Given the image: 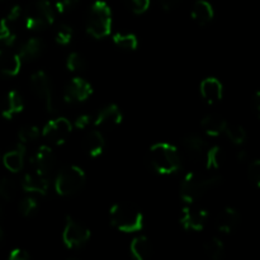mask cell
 Masks as SVG:
<instances>
[{
  "mask_svg": "<svg viewBox=\"0 0 260 260\" xmlns=\"http://www.w3.org/2000/svg\"><path fill=\"white\" fill-rule=\"evenodd\" d=\"M149 162L161 175H170L182 168V159L177 147L168 142H157L150 147Z\"/></svg>",
  "mask_w": 260,
  "mask_h": 260,
  "instance_id": "obj_1",
  "label": "cell"
},
{
  "mask_svg": "<svg viewBox=\"0 0 260 260\" xmlns=\"http://www.w3.org/2000/svg\"><path fill=\"white\" fill-rule=\"evenodd\" d=\"M112 226L122 233H137L144 228V215L135 205L128 202H118L109 211Z\"/></svg>",
  "mask_w": 260,
  "mask_h": 260,
  "instance_id": "obj_2",
  "label": "cell"
},
{
  "mask_svg": "<svg viewBox=\"0 0 260 260\" xmlns=\"http://www.w3.org/2000/svg\"><path fill=\"white\" fill-rule=\"evenodd\" d=\"M221 183H222V177L218 175L203 177L197 173H189L185 175L180 184V197L185 203H193L196 200L206 194L208 190L221 185Z\"/></svg>",
  "mask_w": 260,
  "mask_h": 260,
  "instance_id": "obj_3",
  "label": "cell"
},
{
  "mask_svg": "<svg viewBox=\"0 0 260 260\" xmlns=\"http://www.w3.org/2000/svg\"><path fill=\"white\" fill-rule=\"evenodd\" d=\"M112 10L103 0L93 3L86 19V32L93 38L101 40L111 35L112 30Z\"/></svg>",
  "mask_w": 260,
  "mask_h": 260,
  "instance_id": "obj_4",
  "label": "cell"
},
{
  "mask_svg": "<svg viewBox=\"0 0 260 260\" xmlns=\"http://www.w3.org/2000/svg\"><path fill=\"white\" fill-rule=\"evenodd\" d=\"M86 180L84 170L78 165H68L58 172L55 180V189L62 197L80 192Z\"/></svg>",
  "mask_w": 260,
  "mask_h": 260,
  "instance_id": "obj_5",
  "label": "cell"
},
{
  "mask_svg": "<svg viewBox=\"0 0 260 260\" xmlns=\"http://www.w3.org/2000/svg\"><path fill=\"white\" fill-rule=\"evenodd\" d=\"M55 22V12L48 0H35L25 12V28L29 30H42Z\"/></svg>",
  "mask_w": 260,
  "mask_h": 260,
  "instance_id": "obj_6",
  "label": "cell"
},
{
  "mask_svg": "<svg viewBox=\"0 0 260 260\" xmlns=\"http://www.w3.org/2000/svg\"><path fill=\"white\" fill-rule=\"evenodd\" d=\"M30 89L33 94L40 99L50 113H55L57 111V102L53 95L52 85L50 78L45 71H36L30 76Z\"/></svg>",
  "mask_w": 260,
  "mask_h": 260,
  "instance_id": "obj_7",
  "label": "cell"
},
{
  "mask_svg": "<svg viewBox=\"0 0 260 260\" xmlns=\"http://www.w3.org/2000/svg\"><path fill=\"white\" fill-rule=\"evenodd\" d=\"M91 233L85 225L79 221L74 220L73 217H66L65 228L62 231V241L66 248L78 249L85 245L90 240Z\"/></svg>",
  "mask_w": 260,
  "mask_h": 260,
  "instance_id": "obj_8",
  "label": "cell"
},
{
  "mask_svg": "<svg viewBox=\"0 0 260 260\" xmlns=\"http://www.w3.org/2000/svg\"><path fill=\"white\" fill-rule=\"evenodd\" d=\"M71 132H73V123L65 117H57L45 124L41 135L48 142H52L55 145H62L65 144Z\"/></svg>",
  "mask_w": 260,
  "mask_h": 260,
  "instance_id": "obj_9",
  "label": "cell"
},
{
  "mask_svg": "<svg viewBox=\"0 0 260 260\" xmlns=\"http://www.w3.org/2000/svg\"><path fill=\"white\" fill-rule=\"evenodd\" d=\"M93 94V86L83 78H73L65 86L63 96L69 103H81L88 101Z\"/></svg>",
  "mask_w": 260,
  "mask_h": 260,
  "instance_id": "obj_10",
  "label": "cell"
},
{
  "mask_svg": "<svg viewBox=\"0 0 260 260\" xmlns=\"http://www.w3.org/2000/svg\"><path fill=\"white\" fill-rule=\"evenodd\" d=\"M208 211L203 208H183L182 215H180V223L187 231H202L206 228L208 221Z\"/></svg>",
  "mask_w": 260,
  "mask_h": 260,
  "instance_id": "obj_11",
  "label": "cell"
},
{
  "mask_svg": "<svg viewBox=\"0 0 260 260\" xmlns=\"http://www.w3.org/2000/svg\"><path fill=\"white\" fill-rule=\"evenodd\" d=\"M48 187L50 185H48L47 175L37 169L27 173L22 179V188L25 192L46 196L48 192Z\"/></svg>",
  "mask_w": 260,
  "mask_h": 260,
  "instance_id": "obj_12",
  "label": "cell"
},
{
  "mask_svg": "<svg viewBox=\"0 0 260 260\" xmlns=\"http://www.w3.org/2000/svg\"><path fill=\"white\" fill-rule=\"evenodd\" d=\"M122 119H123V114H122L121 108L117 104H108L98 112L94 124L101 128H113L121 124Z\"/></svg>",
  "mask_w": 260,
  "mask_h": 260,
  "instance_id": "obj_13",
  "label": "cell"
},
{
  "mask_svg": "<svg viewBox=\"0 0 260 260\" xmlns=\"http://www.w3.org/2000/svg\"><path fill=\"white\" fill-rule=\"evenodd\" d=\"M240 222V213H239L238 210H235L233 207L223 208L220 215H218L217 220H216V225H217L218 231L222 234H226V235L234 233L239 228Z\"/></svg>",
  "mask_w": 260,
  "mask_h": 260,
  "instance_id": "obj_14",
  "label": "cell"
},
{
  "mask_svg": "<svg viewBox=\"0 0 260 260\" xmlns=\"http://www.w3.org/2000/svg\"><path fill=\"white\" fill-rule=\"evenodd\" d=\"M32 162L35 165V169L40 170L41 173H43V174L48 177V174L52 172L53 167L56 164L55 152H53V150L50 146L42 145L35 152V156L32 157Z\"/></svg>",
  "mask_w": 260,
  "mask_h": 260,
  "instance_id": "obj_15",
  "label": "cell"
},
{
  "mask_svg": "<svg viewBox=\"0 0 260 260\" xmlns=\"http://www.w3.org/2000/svg\"><path fill=\"white\" fill-rule=\"evenodd\" d=\"M24 108V102L19 91L10 90L0 104V113L5 119H12L15 114L20 113Z\"/></svg>",
  "mask_w": 260,
  "mask_h": 260,
  "instance_id": "obj_16",
  "label": "cell"
},
{
  "mask_svg": "<svg viewBox=\"0 0 260 260\" xmlns=\"http://www.w3.org/2000/svg\"><path fill=\"white\" fill-rule=\"evenodd\" d=\"M200 91L202 98L208 104H215L222 99L223 86L218 79L216 78H206L203 79L200 85Z\"/></svg>",
  "mask_w": 260,
  "mask_h": 260,
  "instance_id": "obj_17",
  "label": "cell"
},
{
  "mask_svg": "<svg viewBox=\"0 0 260 260\" xmlns=\"http://www.w3.org/2000/svg\"><path fill=\"white\" fill-rule=\"evenodd\" d=\"M22 68V60L17 53L0 50V76H15Z\"/></svg>",
  "mask_w": 260,
  "mask_h": 260,
  "instance_id": "obj_18",
  "label": "cell"
},
{
  "mask_svg": "<svg viewBox=\"0 0 260 260\" xmlns=\"http://www.w3.org/2000/svg\"><path fill=\"white\" fill-rule=\"evenodd\" d=\"M190 15H192V19L198 25L205 27V25L210 24L212 22L213 17H215V10H213L212 5L206 2V0H197L193 4Z\"/></svg>",
  "mask_w": 260,
  "mask_h": 260,
  "instance_id": "obj_19",
  "label": "cell"
},
{
  "mask_svg": "<svg viewBox=\"0 0 260 260\" xmlns=\"http://www.w3.org/2000/svg\"><path fill=\"white\" fill-rule=\"evenodd\" d=\"M83 146L89 156L98 157L103 152L104 146H106V140H104L103 134L99 129H93V131L88 132L84 137Z\"/></svg>",
  "mask_w": 260,
  "mask_h": 260,
  "instance_id": "obj_20",
  "label": "cell"
},
{
  "mask_svg": "<svg viewBox=\"0 0 260 260\" xmlns=\"http://www.w3.org/2000/svg\"><path fill=\"white\" fill-rule=\"evenodd\" d=\"M24 155H25V145L18 144L17 147L12 151H8L3 156V164L9 172L18 173L24 167Z\"/></svg>",
  "mask_w": 260,
  "mask_h": 260,
  "instance_id": "obj_21",
  "label": "cell"
},
{
  "mask_svg": "<svg viewBox=\"0 0 260 260\" xmlns=\"http://www.w3.org/2000/svg\"><path fill=\"white\" fill-rule=\"evenodd\" d=\"M42 51H43L42 41H41L38 37H32L29 38V40L25 41V42L20 46L18 56L20 57L22 62L23 61L29 62V61L36 60V58L42 53Z\"/></svg>",
  "mask_w": 260,
  "mask_h": 260,
  "instance_id": "obj_22",
  "label": "cell"
},
{
  "mask_svg": "<svg viewBox=\"0 0 260 260\" xmlns=\"http://www.w3.org/2000/svg\"><path fill=\"white\" fill-rule=\"evenodd\" d=\"M226 126H228V122L217 114H208L201 121V127L205 134L212 137H217L223 134Z\"/></svg>",
  "mask_w": 260,
  "mask_h": 260,
  "instance_id": "obj_23",
  "label": "cell"
},
{
  "mask_svg": "<svg viewBox=\"0 0 260 260\" xmlns=\"http://www.w3.org/2000/svg\"><path fill=\"white\" fill-rule=\"evenodd\" d=\"M129 250L136 260H147L152 254V245L146 236H137L131 241Z\"/></svg>",
  "mask_w": 260,
  "mask_h": 260,
  "instance_id": "obj_24",
  "label": "cell"
},
{
  "mask_svg": "<svg viewBox=\"0 0 260 260\" xmlns=\"http://www.w3.org/2000/svg\"><path fill=\"white\" fill-rule=\"evenodd\" d=\"M226 155L221 146H212L206 150V168L207 169H218L225 162Z\"/></svg>",
  "mask_w": 260,
  "mask_h": 260,
  "instance_id": "obj_25",
  "label": "cell"
},
{
  "mask_svg": "<svg viewBox=\"0 0 260 260\" xmlns=\"http://www.w3.org/2000/svg\"><path fill=\"white\" fill-rule=\"evenodd\" d=\"M183 146L193 155H202L208 149V144L203 137L198 135H188L183 139Z\"/></svg>",
  "mask_w": 260,
  "mask_h": 260,
  "instance_id": "obj_26",
  "label": "cell"
},
{
  "mask_svg": "<svg viewBox=\"0 0 260 260\" xmlns=\"http://www.w3.org/2000/svg\"><path fill=\"white\" fill-rule=\"evenodd\" d=\"M203 250H205L206 255L208 258L213 260H220L222 259L223 254H225V245H223L221 239L211 238L205 241V244H203Z\"/></svg>",
  "mask_w": 260,
  "mask_h": 260,
  "instance_id": "obj_27",
  "label": "cell"
},
{
  "mask_svg": "<svg viewBox=\"0 0 260 260\" xmlns=\"http://www.w3.org/2000/svg\"><path fill=\"white\" fill-rule=\"evenodd\" d=\"M113 43L118 48L128 52L137 50L139 47V40L134 33H117L113 36Z\"/></svg>",
  "mask_w": 260,
  "mask_h": 260,
  "instance_id": "obj_28",
  "label": "cell"
},
{
  "mask_svg": "<svg viewBox=\"0 0 260 260\" xmlns=\"http://www.w3.org/2000/svg\"><path fill=\"white\" fill-rule=\"evenodd\" d=\"M19 185L13 178L5 177L0 180V197L5 201H12L17 197Z\"/></svg>",
  "mask_w": 260,
  "mask_h": 260,
  "instance_id": "obj_29",
  "label": "cell"
},
{
  "mask_svg": "<svg viewBox=\"0 0 260 260\" xmlns=\"http://www.w3.org/2000/svg\"><path fill=\"white\" fill-rule=\"evenodd\" d=\"M223 134H226L229 140H230L234 145H238V146L243 145L244 142L246 141V137H248L245 128H244L243 126H238V124L228 123Z\"/></svg>",
  "mask_w": 260,
  "mask_h": 260,
  "instance_id": "obj_30",
  "label": "cell"
},
{
  "mask_svg": "<svg viewBox=\"0 0 260 260\" xmlns=\"http://www.w3.org/2000/svg\"><path fill=\"white\" fill-rule=\"evenodd\" d=\"M41 131L37 126H24L19 129L18 132V139H19V144L28 145L30 142L36 141L40 137Z\"/></svg>",
  "mask_w": 260,
  "mask_h": 260,
  "instance_id": "obj_31",
  "label": "cell"
},
{
  "mask_svg": "<svg viewBox=\"0 0 260 260\" xmlns=\"http://www.w3.org/2000/svg\"><path fill=\"white\" fill-rule=\"evenodd\" d=\"M66 68L71 73H80L86 69V60L78 52H71L66 58Z\"/></svg>",
  "mask_w": 260,
  "mask_h": 260,
  "instance_id": "obj_32",
  "label": "cell"
},
{
  "mask_svg": "<svg viewBox=\"0 0 260 260\" xmlns=\"http://www.w3.org/2000/svg\"><path fill=\"white\" fill-rule=\"evenodd\" d=\"M9 24L10 23L5 18H0V42L7 46H12L17 38Z\"/></svg>",
  "mask_w": 260,
  "mask_h": 260,
  "instance_id": "obj_33",
  "label": "cell"
},
{
  "mask_svg": "<svg viewBox=\"0 0 260 260\" xmlns=\"http://www.w3.org/2000/svg\"><path fill=\"white\" fill-rule=\"evenodd\" d=\"M74 37V30L70 25L60 24L56 29L55 41L61 46H68Z\"/></svg>",
  "mask_w": 260,
  "mask_h": 260,
  "instance_id": "obj_34",
  "label": "cell"
},
{
  "mask_svg": "<svg viewBox=\"0 0 260 260\" xmlns=\"http://www.w3.org/2000/svg\"><path fill=\"white\" fill-rule=\"evenodd\" d=\"M18 208H19L20 215L24 217H29V216L35 215L36 211L38 210V202L36 201V198L25 197L20 201Z\"/></svg>",
  "mask_w": 260,
  "mask_h": 260,
  "instance_id": "obj_35",
  "label": "cell"
},
{
  "mask_svg": "<svg viewBox=\"0 0 260 260\" xmlns=\"http://www.w3.org/2000/svg\"><path fill=\"white\" fill-rule=\"evenodd\" d=\"M123 2L135 14H144L150 7V0H123Z\"/></svg>",
  "mask_w": 260,
  "mask_h": 260,
  "instance_id": "obj_36",
  "label": "cell"
},
{
  "mask_svg": "<svg viewBox=\"0 0 260 260\" xmlns=\"http://www.w3.org/2000/svg\"><path fill=\"white\" fill-rule=\"evenodd\" d=\"M248 175L250 182L255 185L256 188L260 187V161L258 159L253 160L249 165Z\"/></svg>",
  "mask_w": 260,
  "mask_h": 260,
  "instance_id": "obj_37",
  "label": "cell"
},
{
  "mask_svg": "<svg viewBox=\"0 0 260 260\" xmlns=\"http://www.w3.org/2000/svg\"><path fill=\"white\" fill-rule=\"evenodd\" d=\"M78 4L79 0H56L55 8L58 13L65 14V13L71 12Z\"/></svg>",
  "mask_w": 260,
  "mask_h": 260,
  "instance_id": "obj_38",
  "label": "cell"
},
{
  "mask_svg": "<svg viewBox=\"0 0 260 260\" xmlns=\"http://www.w3.org/2000/svg\"><path fill=\"white\" fill-rule=\"evenodd\" d=\"M8 258H9V260H29L30 255L24 249L15 248L10 250V253L8 254Z\"/></svg>",
  "mask_w": 260,
  "mask_h": 260,
  "instance_id": "obj_39",
  "label": "cell"
},
{
  "mask_svg": "<svg viewBox=\"0 0 260 260\" xmlns=\"http://www.w3.org/2000/svg\"><path fill=\"white\" fill-rule=\"evenodd\" d=\"M22 8L19 7V5H14V7L10 8V10L8 12V15L5 19L8 20L9 23H13V22H17L18 19H19L20 17H22Z\"/></svg>",
  "mask_w": 260,
  "mask_h": 260,
  "instance_id": "obj_40",
  "label": "cell"
},
{
  "mask_svg": "<svg viewBox=\"0 0 260 260\" xmlns=\"http://www.w3.org/2000/svg\"><path fill=\"white\" fill-rule=\"evenodd\" d=\"M89 123H90V116H89V114H81V116H79L78 118L75 119L74 126L79 129H84L89 126Z\"/></svg>",
  "mask_w": 260,
  "mask_h": 260,
  "instance_id": "obj_41",
  "label": "cell"
},
{
  "mask_svg": "<svg viewBox=\"0 0 260 260\" xmlns=\"http://www.w3.org/2000/svg\"><path fill=\"white\" fill-rule=\"evenodd\" d=\"M179 2L180 0H159L160 5H161V8L165 12H170V10L175 9L177 5L179 4Z\"/></svg>",
  "mask_w": 260,
  "mask_h": 260,
  "instance_id": "obj_42",
  "label": "cell"
},
{
  "mask_svg": "<svg viewBox=\"0 0 260 260\" xmlns=\"http://www.w3.org/2000/svg\"><path fill=\"white\" fill-rule=\"evenodd\" d=\"M253 106H254V111H255V116L259 117V114H260V93L259 91H256L255 95H254Z\"/></svg>",
  "mask_w": 260,
  "mask_h": 260,
  "instance_id": "obj_43",
  "label": "cell"
},
{
  "mask_svg": "<svg viewBox=\"0 0 260 260\" xmlns=\"http://www.w3.org/2000/svg\"><path fill=\"white\" fill-rule=\"evenodd\" d=\"M245 159H246V152L244 151V150H240V151L238 152V160H241V161H243V160Z\"/></svg>",
  "mask_w": 260,
  "mask_h": 260,
  "instance_id": "obj_44",
  "label": "cell"
},
{
  "mask_svg": "<svg viewBox=\"0 0 260 260\" xmlns=\"http://www.w3.org/2000/svg\"><path fill=\"white\" fill-rule=\"evenodd\" d=\"M3 236H4V231H3V229L0 228V243H2L3 240Z\"/></svg>",
  "mask_w": 260,
  "mask_h": 260,
  "instance_id": "obj_45",
  "label": "cell"
},
{
  "mask_svg": "<svg viewBox=\"0 0 260 260\" xmlns=\"http://www.w3.org/2000/svg\"><path fill=\"white\" fill-rule=\"evenodd\" d=\"M0 217H2V206H0Z\"/></svg>",
  "mask_w": 260,
  "mask_h": 260,
  "instance_id": "obj_46",
  "label": "cell"
}]
</instances>
